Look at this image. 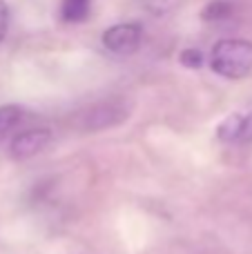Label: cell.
<instances>
[{
  "mask_svg": "<svg viewBox=\"0 0 252 254\" xmlns=\"http://www.w3.org/2000/svg\"><path fill=\"white\" fill-rule=\"evenodd\" d=\"M210 67L223 78H244L252 71V43L241 38H223L212 47Z\"/></svg>",
  "mask_w": 252,
  "mask_h": 254,
  "instance_id": "cell-1",
  "label": "cell"
},
{
  "mask_svg": "<svg viewBox=\"0 0 252 254\" xmlns=\"http://www.w3.org/2000/svg\"><path fill=\"white\" fill-rule=\"evenodd\" d=\"M132 112V103L125 98H110V101H101L94 107H89L83 116L78 119L80 129L85 131H98L107 129V127L121 125Z\"/></svg>",
  "mask_w": 252,
  "mask_h": 254,
  "instance_id": "cell-2",
  "label": "cell"
},
{
  "mask_svg": "<svg viewBox=\"0 0 252 254\" xmlns=\"http://www.w3.org/2000/svg\"><path fill=\"white\" fill-rule=\"evenodd\" d=\"M141 27L136 22H121L103 34V45L110 49L112 54H134L141 45Z\"/></svg>",
  "mask_w": 252,
  "mask_h": 254,
  "instance_id": "cell-3",
  "label": "cell"
},
{
  "mask_svg": "<svg viewBox=\"0 0 252 254\" xmlns=\"http://www.w3.org/2000/svg\"><path fill=\"white\" fill-rule=\"evenodd\" d=\"M49 140H52V131H49L47 127H34V129H27V131H22V134H18L16 138L11 140L9 152H11L13 158L25 161V158H31L43 152L49 145Z\"/></svg>",
  "mask_w": 252,
  "mask_h": 254,
  "instance_id": "cell-4",
  "label": "cell"
},
{
  "mask_svg": "<svg viewBox=\"0 0 252 254\" xmlns=\"http://www.w3.org/2000/svg\"><path fill=\"white\" fill-rule=\"evenodd\" d=\"M217 136L226 143H250L252 140V112L232 114L219 125Z\"/></svg>",
  "mask_w": 252,
  "mask_h": 254,
  "instance_id": "cell-5",
  "label": "cell"
},
{
  "mask_svg": "<svg viewBox=\"0 0 252 254\" xmlns=\"http://www.w3.org/2000/svg\"><path fill=\"white\" fill-rule=\"evenodd\" d=\"M63 20L67 22H80L89 16V0H63L61 4Z\"/></svg>",
  "mask_w": 252,
  "mask_h": 254,
  "instance_id": "cell-6",
  "label": "cell"
},
{
  "mask_svg": "<svg viewBox=\"0 0 252 254\" xmlns=\"http://www.w3.org/2000/svg\"><path fill=\"white\" fill-rule=\"evenodd\" d=\"M20 114H22V112L18 110L16 105L0 107V140L7 138V136L13 131V127L20 123Z\"/></svg>",
  "mask_w": 252,
  "mask_h": 254,
  "instance_id": "cell-7",
  "label": "cell"
},
{
  "mask_svg": "<svg viewBox=\"0 0 252 254\" xmlns=\"http://www.w3.org/2000/svg\"><path fill=\"white\" fill-rule=\"evenodd\" d=\"M179 4H181V0H145V7L154 16H165V13L174 11Z\"/></svg>",
  "mask_w": 252,
  "mask_h": 254,
  "instance_id": "cell-8",
  "label": "cell"
},
{
  "mask_svg": "<svg viewBox=\"0 0 252 254\" xmlns=\"http://www.w3.org/2000/svg\"><path fill=\"white\" fill-rule=\"evenodd\" d=\"M228 13H230V4L223 2V0L210 2L208 7L203 9V18H205V20H217V18H226Z\"/></svg>",
  "mask_w": 252,
  "mask_h": 254,
  "instance_id": "cell-9",
  "label": "cell"
},
{
  "mask_svg": "<svg viewBox=\"0 0 252 254\" xmlns=\"http://www.w3.org/2000/svg\"><path fill=\"white\" fill-rule=\"evenodd\" d=\"M7 27H9V7L2 2V0H0V43L4 40Z\"/></svg>",
  "mask_w": 252,
  "mask_h": 254,
  "instance_id": "cell-10",
  "label": "cell"
},
{
  "mask_svg": "<svg viewBox=\"0 0 252 254\" xmlns=\"http://www.w3.org/2000/svg\"><path fill=\"white\" fill-rule=\"evenodd\" d=\"M181 61L186 63L188 67H199L201 65V54L196 52V49H188V52L181 56Z\"/></svg>",
  "mask_w": 252,
  "mask_h": 254,
  "instance_id": "cell-11",
  "label": "cell"
}]
</instances>
